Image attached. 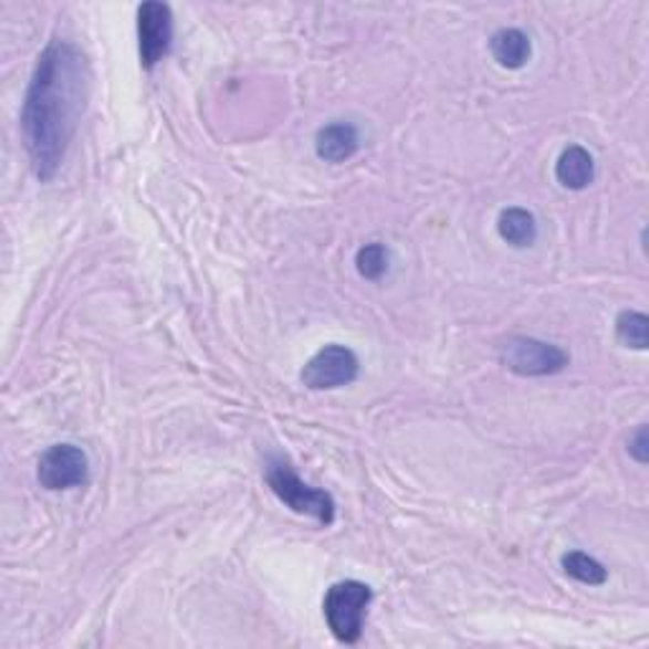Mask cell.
I'll use <instances>...</instances> for the list:
<instances>
[{"mask_svg":"<svg viewBox=\"0 0 649 649\" xmlns=\"http://www.w3.org/2000/svg\"><path fill=\"white\" fill-rule=\"evenodd\" d=\"M86 102V62L72 41L54 39L41 51L25 90L21 129L31 168L49 184L69 153Z\"/></svg>","mask_w":649,"mask_h":649,"instance_id":"cell-1","label":"cell"},{"mask_svg":"<svg viewBox=\"0 0 649 649\" xmlns=\"http://www.w3.org/2000/svg\"><path fill=\"white\" fill-rule=\"evenodd\" d=\"M374 599L368 584L363 582H337L325 594V621L331 627L333 637L343 645H356L363 637V625H366V611Z\"/></svg>","mask_w":649,"mask_h":649,"instance_id":"cell-2","label":"cell"},{"mask_svg":"<svg viewBox=\"0 0 649 649\" xmlns=\"http://www.w3.org/2000/svg\"><path fill=\"white\" fill-rule=\"evenodd\" d=\"M266 482L276 498L294 513L315 517L323 525H333L335 521V500L331 492L313 488V484L302 482L297 472L284 460L266 462Z\"/></svg>","mask_w":649,"mask_h":649,"instance_id":"cell-3","label":"cell"},{"mask_svg":"<svg viewBox=\"0 0 649 649\" xmlns=\"http://www.w3.org/2000/svg\"><path fill=\"white\" fill-rule=\"evenodd\" d=\"M498 358L510 374L523 378H541V376H556L561 370L568 368V353L558 345L538 341V337L515 335L498 348Z\"/></svg>","mask_w":649,"mask_h":649,"instance_id":"cell-4","label":"cell"},{"mask_svg":"<svg viewBox=\"0 0 649 649\" xmlns=\"http://www.w3.org/2000/svg\"><path fill=\"white\" fill-rule=\"evenodd\" d=\"M360 374V360L345 345H325L317 350L307 366L302 368V384L313 391H333V388L350 386Z\"/></svg>","mask_w":649,"mask_h":649,"instance_id":"cell-5","label":"cell"},{"mask_svg":"<svg viewBox=\"0 0 649 649\" xmlns=\"http://www.w3.org/2000/svg\"><path fill=\"white\" fill-rule=\"evenodd\" d=\"M137 41H140V62L147 72L168 56L172 46V11L168 3L147 0L137 8Z\"/></svg>","mask_w":649,"mask_h":649,"instance_id":"cell-6","label":"cell"},{"mask_svg":"<svg viewBox=\"0 0 649 649\" xmlns=\"http://www.w3.org/2000/svg\"><path fill=\"white\" fill-rule=\"evenodd\" d=\"M90 474V460H86L84 449L74 444H54L41 454L36 478L43 490L59 492L82 488Z\"/></svg>","mask_w":649,"mask_h":649,"instance_id":"cell-7","label":"cell"},{"mask_svg":"<svg viewBox=\"0 0 649 649\" xmlns=\"http://www.w3.org/2000/svg\"><path fill=\"white\" fill-rule=\"evenodd\" d=\"M360 135L358 127L350 123H331L317 129L315 153L325 163H345L358 153Z\"/></svg>","mask_w":649,"mask_h":649,"instance_id":"cell-8","label":"cell"},{"mask_svg":"<svg viewBox=\"0 0 649 649\" xmlns=\"http://www.w3.org/2000/svg\"><path fill=\"white\" fill-rule=\"evenodd\" d=\"M556 180L568 190H584L594 184V158L582 145H568L556 160Z\"/></svg>","mask_w":649,"mask_h":649,"instance_id":"cell-9","label":"cell"},{"mask_svg":"<svg viewBox=\"0 0 649 649\" xmlns=\"http://www.w3.org/2000/svg\"><path fill=\"white\" fill-rule=\"evenodd\" d=\"M490 54L503 69H523L531 62L533 43L521 29H500L490 39Z\"/></svg>","mask_w":649,"mask_h":649,"instance_id":"cell-10","label":"cell"},{"mask_svg":"<svg viewBox=\"0 0 649 649\" xmlns=\"http://www.w3.org/2000/svg\"><path fill=\"white\" fill-rule=\"evenodd\" d=\"M498 233L510 247L525 249L533 247L535 239H538V223H535V216L531 211L513 206V209H505L500 213Z\"/></svg>","mask_w":649,"mask_h":649,"instance_id":"cell-11","label":"cell"},{"mask_svg":"<svg viewBox=\"0 0 649 649\" xmlns=\"http://www.w3.org/2000/svg\"><path fill=\"white\" fill-rule=\"evenodd\" d=\"M561 568L564 574L574 578V582L584 586H604L609 578V571L604 568L594 556H588L584 551H568L561 556Z\"/></svg>","mask_w":649,"mask_h":649,"instance_id":"cell-12","label":"cell"},{"mask_svg":"<svg viewBox=\"0 0 649 649\" xmlns=\"http://www.w3.org/2000/svg\"><path fill=\"white\" fill-rule=\"evenodd\" d=\"M617 341L627 348L647 350L649 345V317L637 310H625L617 317Z\"/></svg>","mask_w":649,"mask_h":649,"instance_id":"cell-13","label":"cell"},{"mask_svg":"<svg viewBox=\"0 0 649 649\" xmlns=\"http://www.w3.org/2000/svg\"><path fill=\"white\" fill-rule=\"evenodd\" d=\"M356 266H358L360 276H366V280H370V282L380 280V276H384L388 270L386 247L378 244V241L360 247L358 254H356Z\"/></svg>","mask_w":649,"mask_h":649,"instance_id":"cell-14","label":"cell"},{"mask_svg":"<svg viewBox=\"0 0 649 649\" xmlns=\"http://www.w3.org/2000/svg\"><path fill=\"white\" fill-rule=\"evenodd\" d=\"M647 427H639L635 435L629 437V454L635 457V460L639 462V464H647V460H649V449H647Z\"/></svg>","mask_w":649,"mask_h":649,"instance_id":"cell-15","label":"cell"}]
</instances>
